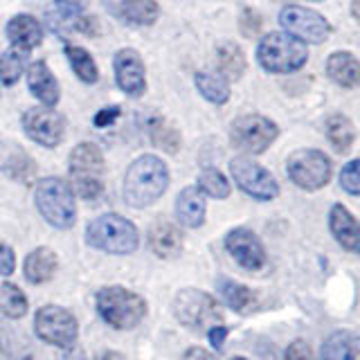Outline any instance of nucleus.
I'll return each instance as SVG.
<instances>
[{
    "label": "nucleus",
    "mask_w": 360,
    "mask_h": 360,
    "mask_svg": "<svg viewBox=\"0 0 360 360\" xmlns=\"http://www.w3.org/2000/svg\"><path fill=\"white\" fill-rule=\"evenodd\" d=\"M169 187V169L158 155H140L124 176V200L131 207H146Z\"/></svg>",
    "instance_id": "1"
},
{
    "label": "nucleus",
    "mask_w": 360,
    "mask_h": 360,
    "mask_svg": "<svg viewBox=\"0 0 360 360\" xmlns=\"http://www.w3.org/2000/svg\"><path fill=\"white\" fill-rule=\"evenodd\" d=\"M257 61L270 75H288L307 65L309 50L304 43L295 41L284 32H270L259 39Z\"/></svg>",
    "instance_id": "2"
},
{
    "label": "nucleus",
    "mask_w": 360,
    "mask_h": 360,
    "mask_svg": "<svg viewBox=\"0 0 360 360\" xmlns=\"http://www.w3.org/2000/svg\"><path fill=\"white\" fill-rule=\"evenodd\" d=\"M86 241L88 245L108 255H131L138 250L140 234L129 219L120 217V214H104L88 223Z\"/></svg>",
    "instance_id": "3"
},
{
    "label": "nucleus",
    "mask_w": 360,
    "mask_h": 360,
    "mask_svg": "<svg viewBox=\"0 0 360 360\" xmlns=\"http://www.w3.org/2000/svg\"><path fill=\"white\" fill-rule=\"evenodd\" d=\"M70 178L72 189L86 200H95L104 191V155L93 142H82L70 151Z\"/></svg>",
    "instance_id": "4"
},
{
    "label": "nucleus",
    "mask_w": 360,
    "mask_h": 360,
    "mask_svg": "<svg viewBox=\"0 0 360 360\" xmlns=\"http://www.w3.org/2000/svg\"><path fill=\"white\" fill-rule=\"evenodd\" d=\"M34 200L43 214V219L59 230H68L75 225L77 205L72 187L63 178H43L34 189Z\"/></svg>",
    "instance_id": "5"
},
{
    "label": "nucleus",
    "mask_w": 360,
    "mask_h": 360,
    "mask_svg": "<svg viewBox=\"0 0 360 360\" xmlns=\"http://www.w3.org/2000/svg\"><path fill=\"white\" fill-rule=\"evenodd\" d=\"M97 311L101 315V320L110 324L112 329L127 331L133 329L135 324H140V320L146 313V302L138 292H133L129 288L108 286L97 292Z\"/></svg>",
    "instance_id": "6"
},
{
    "label": "nucleus",
    "mask_w": 360,
    "mask_h": 360,
    "mask_svg": "<svg viewBox=\"0 0 360 360\" xmlns=\"http://www.w3.org/2000/svg\"><path fill=\"white\" fill-rule=\"evenodd\" d=\"M279 25L284 30V34H288V37L304 45L307 43L320 45L324 41H329L333 32L331 22L320 11L304 5H286L279 11Z\"/></svg>",
    "instance_id": "7"
},
{
    "label": "nucleus",
    "mask_w": 360,
    "mask_h": 360,
    "mask_svg": "<svg viewBox=\"0 0 360 360\" xmlns=\"http://www.w3.org/2000/svg\"><path fill=\"white\" fill-rule=\"evenodd\" d=\"M174 315L180 324H185L187 329H205V326L221 320L219 304L210 292L196 290V288H185L180 290L172 302Z\"/></svg>",
    "instance_id": "8"
},
{
    "label": "nucleus",
    "mask_w": 360,
    "mask_h": 360,
    "mask_svg": "<svg viewBox=\"0 0 360 360\" xmlns=\"http://www.w3.org/2000/svg\"><path fill=\"white\" fill-rule=\"evenodd\" d=\"M279 127L264 115H241L230 127V142L243 153H264L277 140Z\"/></svg>",
    "instance_id": "9"
},
{
    "label": "nucleus",
    "mask_w": 360,
    "mask_h": 360,
    "mask_svg": "<svg viewBox=\"0 0 360 360\" xmlns=\"http://www.w3.org/2000/svg\"><path fill=\"white\" fill-rule=\"evenodd\" d=\"M286 174L300 189L318 191L331 180V160L318 149H300L288 155Z\"/></svg>",
    "instance_id": "10"
},
{
    "label": "nucleus",
    "mask_w": 360,
    "mask_h": 360,
    "mask_svg": "<svg viewBox=\"0 0 360 360\" xmlns=\"http://www.w3.org/2000/svg\"><path fill=\"white\" fill-rule=\"evenodd\" d=\"M34 329H37V335L41 338L43 342L54 345L59 349H65L70 352L77 342L79 335V326L77 320L70 311H65L63 307H43L37 318H34Z\"/></svg>",
    "instance_id": "11"
},
{
    "label": "nucleus",
    "mask_w": 360,
    "mask_h": 360,
    "mask_svg": "<svg viewBox=\"0 0 360 360\" xmlns=\"http://www.w3.org/2000/svg\"><path fill=\"white\" fill-rule=\"evenodd\" d=\"M230 174L236 187L257 200H273L279 194L275 176L248 155H239L230 160Z\"/></svg>",
    "instance_id": "12"
},
{
    "label": "nucleus",
    "mask_w": 360,
    "mask_h": 360,
    "mask_svg": "<svg viewBox=\"0 0 360 360\" xmlns=\"http://www.w3.org/2000/svg\"><path fill=\"white\" fill-rule=\"evenodd\" d=\"M22 131L27 133L32 142L45 146V149H54L65 138V120L61 112L48 106L30 108L22 115Z\"/></svg>",
    "instance_id": "13"
},
{
    "label": "nucleus",
    "mask_w": 360,
    "mask_h": 360,
    "mask_svg": "<svg viewBox=\"0 0 360 360\" xmlns=\"http://www.w3.org/2000/svg\"><path fill=\"white\" fill-rule=\"evenodd\" d=\"M112 72H115V84L124 95L142 97L146 90V70L144 61L138 50L122 48L112 56Z\"/></svg>",
    "instance_id": "14"
},
{
    "label": "nucleus",
    "mask_w": 360,
    "mask_h": 360,
    "mask_svg": "<svg viewBox=\"0 0 360 360\" xmlns=\"http://www.w3.org/2000/svg\"><path fill=\"white\" fill-rule=\"evenodd\" d=\"M225 248L228 252L236 259V264L241 268L250 270H262L266 266V250H264V243L259 241V236L248 230V228H234L228 232L225 236Z\"/></svg>",
    "instance_id": "15"
},
{
    "label": "nucleus",
    "mask_w": 360,
    "mask_h": 360,
    "mask_svg": "<svg viewBox=\"0 0 360 360\" xmlns=\"http://www.w3.org/2000/svg\"><path fill=\"white\" fill-rule=\"evenodd\" d=\"M27 88L43 106L54 108L59 104V97H61L59 82H56V77L52 75V70L45 61H37L27 65Z\"/></svg>",
    "instance_id": "16"
},
{
    "label": "nucleus",
    "mask_w": 360,
    "mask_h": 360,
    "mask_svg": "<svg viewBox=\"0 0 360 360\" xmlns=\"http://www.w3.org/2000/svg\"><path fill=\"white\" fill-rule=\"evenodd\" d=\"M5 34L14 48H22V50L37 48V45H41V41H43V27L32 14L11 16L5 27Z\"/></svg>",
    "instance_id": "17"
},
{
    "label": "nucleus",
    "mask_w": 360,
    "mask_h": 360,
    "mask_svg": "<svg viewBox=\"0 0 360 360\" xmlns=\"http://www.w3.org/2000/svg\"><path fill=\"white\" fill-rule=\"evenodd\" d=\"M329 228L331 234L335 236V241L340 243L345 250L349 252H358L360 250V230L356 219L349 214V210L340 202H335L329 212Z\"/></svg>",
    "instance_id": "18"
},
{
    "label": "nucleus",
    "mask_w": 360,
    "mask_h": 360,
    "mask_svg": "<svg viewBox=\"0 0 360 360\" xmlns=\"http://www.w3.org/2000/svg\"><path fill=\"white\" fill-rule=\"evenodd\" d=\"M205 212H207V202L205 194L194 185V187H185L176 198V219L180 225H187V228H200L202 221H205Z\"/></svg>",
    "instance_id": "19"
},
{
    "label": "nucleus",
    "mask_w": 360,
    "mask_h": 360,
    "mask_svg": "<svg viewBox=\"0 0 360 360\" xmlns=\"http://www.w3.org/2000/svg\"><path fill=\"white\" fill-rule=\"evenodd\" d=\"M149 245L158 257L174 259L183 252V234L180 228L169 221H155L149 230Z\"/></svg>",
    "instance_id": "20"
},
{
    "label": "nucleus",
    "mask_w": 360,
    "mask_h": 360,
    "mask_svg": "<svg viewBox=\"0 0 360 360\" xmlns=\"http://www.w3.org/2000/svg\"><path fill=\"white\" fill-rule=\"evenodd\" d=\"M115 14L127 25L151 27L160 16V5L158 0H117Z\"/></svg>",
    "instance_id": "21"
},
{
    "label": "nucleus",
    "mask_w": 360,
    "mask_h": 360,
    "mask_svg": "<svg viewBox=\"0 0 360 360\" xmlns=\"http://www.w3.org/2000/svg\"><path fill=\"white\" fill-rule=\"evenodd\" d=\"M326 75L333 84L340 88H356L360 82V65L358 59L347 50L331 52L326 59Z\"/></svg>",
    "instance_id": "22"
},
{
    "label": "nucleus",
    "mask_w": 360,
    "mask_h": 360,
    "mask_svg": "<svg viewBox=\"0 0 360 360\" xmlns=\"http://www.w3.org/2000/svg\"><path fill=\"white\" fill-rule=\"evenodd\" d=\"M217 65H219V75L223 79H228V82H236V79H241L245 68H248V61H245V54L243 50L236 45L234 41H223L217 45Z\"/></svg>",
    "instance_id": "23"
},
{
    "label": "nucleus",
    "mask_w": 360,
    "mask_h": 360,
    "mask_svg": "<svg viewBox=\"0 0 360 360\" xmlns=\"http://www.w3.org/2000/svg\"><path fill=\"white\" fill-rule=\"evenodd\" d=\"M56 270V255L50 248H37L32 250L25 259V266H22V273L30 284H43V281L52 279Z\"/></svg>",
    "instance_id": "24"
},
{
    "label": "nucleus",
    "mask_w": 360,
    "mask_h": 360,
    "mask_svg": "<svg viewBox=\"0 0 360 360\" xmlns=\"http://www.w3.org/2000/svg\"><path fill=\"white\" fill-rule=\"evenodd\" d=\"M324 133H326V140L331 142V146L338 153H347L354 146V142H356V127H354V122L349 120L347 115H340V112H335V115L326 117Z\"/></svg>",
    "instance_id": "25"
},
{
    "label": "nucleus",
    "mask_w": 360,
    "mask_h": 360,
    "mask_svg": "<svg viewBox=\"0 0 360 360\" xmlns=\"http://www.w3.org/2000/svg\"><path fill=\"white\" fill-rule=\"evenodd\" d=\"M194 84L198 88V93L205 97L210 104H217V106H223L232 95L228 79H223L219 72H212V70L196 72L194 75Z\"/></svg>",
    "instance_id": "26"
},
{
    "label": "nucleus",
    "mask_w": 360,
    "mask_h": 360,
    "mask_svg": "<svg viewBox=\"0 0 360 360\" xmlns=\"http://www.w3.org/2000/svg\"><path fill=\"white\" fill-rule=\"evenodd\" d=\"M358 338L352 331H335L322 345V360H356Z\"/></svg>",
    "instance_id": "27"
},
{
    "label": "nucleus",
    "mask_w": 360,
    "mask_h": 360,
    "mask_svg": "<svg viewBox=\"0 0 360 360\" xmlns=\"http://www.w3.org/2000/svg\"><path fill=\"white\" fill-rule=\"evenodd\" d=\"M27 63H30V50L9 45V48L0 54V84L14 86L20 79V75L27 70Z\"/></svg>",
    "instance_id": "28"
},
{
    "label": "nucleus",
    "mask_w": 360,
    "mask_h": 360,
    "mask_svg": "<svg viewBox=\"0 0 360 360\" xmlns=\"http://www.w3.org/2000/svg\"><path fill=\"white\" fill-rule=\"evenodd\" d=\"M65 59L70 63L72 72L82 79L84 84H97L99 82V68L86 48L82 45H65Z\"/></svg>",
    "instance_id": "29"
},
{
    "label": "nucleus",
    "mask_w": 360,
    "mask_h": 360,
    "mask_svg": "<svg viewBox=\"0 0 360 360\" xmlns=\"http://www.w3.org/2000/svg\"><path fill=\"white\" fill-rule=\"evenodd\" d=\"M219 292H221L223 302L234 311H245L252 304V290L243 284H239V281H234V279L221 277L219 279Z\"/></svg>",
    "instance_id": "30"
},
{
    "label": "nucleus",
    "mask_w": 360,
    "mask_h": 360,
    "mask_svg": "<svg viewBox=\"0 0 360 360\" xmlns=\"http://www.w3.org/2000/svg\"><path fill=\"white\" fill-rule=\"evenodd\" d=\"M0 311L11 320H18L27 313V297L16 284L0 286Z\"/></svg>",
    "instance_id": "31"
},
{
    "label": "nucleus",
    "mask_w": 360,
    "mask_h": 360,
    "mask_svg": "<svg viewBox=\"0 0 360 360\" xmlns=\"http://www.w3.org/2000/svg\"><path fill=\"white\" fill-rule=\"evenodd\" d=\"M202 194H207L212 198H228L230 196V183L219 169L205 167L198 176V185H196Z\"/></svg>",
    "instance_id": "32"
},
{
    "label": "nucleus",
    "mask_w": 360,
    "mask_h": 360,
    "mask_svg": "<svg viewBox=\"0 0 360 360\" xmlns=\"http://www.w3.org/2000/svg\"><path fill=\"white\" fill-rule=\"evenodd\" d=\"M151 140L155 146L169 151V153H176L178 146H180V135L174 127H169L162 120H158L151 124Z\"/></svg>",
    "instance_id": "33"
},
{
    "label": "nucleus",
    "mask_w": 360,
    "mask_h": 360,
    "mask_svg": "<svg viewBox=\"0 0 360 360\" xmlns=\"http://www.w3.org/2000/svg\"><path fill=\"white\" fill-rule=\"evenodd\" d=\"M340 185L347 194L358 196L360 194V160H352L342 167L340 172Z\"/></svg>",
    "instance_id": "34"
},
{
    "label": "nucleus",
    "mask_w": 360,
    "mask_h": 360,
    "mask_svg": "<svg viewBox=\"0 0 360 360\" xmlns=\"http://www.w3.org/2000/svg\"><path fill=\"white\" fill-rule=\"evenodd\" d=\"M86 3H88V0H54V5H56V9H59V14H61L63 20L82 16Z\"/></svg>",
    "instance_id": "35"
},
{
    "label": "nucleus",
    "mask_w": 360,
    "mask_h": 360,
    "mask_svg": "<svg viewBox=\"0 0 360 360\" xmlns=\"http://www.w3.org/2000/svg\"><path fill=\"white\" fill-rule=\"evenodd\" d=\"M286 360H318L313 356L311 347L304 340H295L286 347Z\"/></svg>",
    "instance_id": "36"
},
{
    "label": "nucleus",
    "mask_w": 360,
    "mask_h": 360,
    "mask_svg": "<svg viewBox=\"0 0 360 360\" xmlns=\"http://www.w3.org/2000/svg\"><path fill=\"white\" fill-rule=\"evenodd\" d=\"M14 268H16V257H14V250L0 241V275H14Z\"/></svg>",
    "instance_id": "37"
},
{
    "label": "nucleus",
    "mask_w": 360,
    "mask_h": 360,
    "mask_svg": "<svg viewBox=\"0 0 360 360\" xmlns=\"http://www.w3.org/2000/svg\"><path fill=\"white\" fill-rule=\"evenodd\" d=\"M120 117V106H108V108H101L97 115H95V127L97 129H106L110 127L112 122H115Z\"/></svg>",
    "instance_id": "38"
},
{
    "label": "nucleus",
    "mask_w": 360,
    "mask_h": 360,
    "mask_svg": "<svg viewBox=\"0 0 360 360\" xmlns=\"http://www.w3.org/2000/svg\"><path fill=\"white\" fill-rule=\"evenodd\" d=\"M225 338H228V329L225 326H212V331H210V342H212V347H217V349H221L223 347V342H225Z\"/></svg>",
    "instance_id": "39"
},
{
    "label": "nucleus",
    "mask_w": 360,
    "mask_h": 360,
    "mask_svg": "<svg viewBox=\"0 0 360 360\" xmlns=\"http://www.w3.org/2000/svg\"><path fill=\"white\" fill-rule=\"evenodd\" d=\"M183 360H217L210 352H205V349H200V347H189Z\"/></svg>",
    "instance_id": "40"
},
{
    "label": "nucleus",
    "mask_w": 360,
    "mask_h": 360,
    "mask_svg": "<svg viewBox=\"0 0 360 360\" xmlns=\"http://www.w3.org/2000/svg\"><path fill=\"white\" fill-rule=\"evenodd\" d=\"M59 360H86V356H84L82 352H68V354H63Z\"/></svg>",
    "instance_id": "41"
},
{
    "label": "nucleus",
    "mask_w": 360,
    "mask_h": 360,
    "mask_svg": "<svg viewBox=\"0 0 360 360\" xmlns=\"http://www.w3.org/2000/svg\"><path fill=\"white\" fill-rule=\"evenodd\" d=\"M99 360H127L122 354H117V352H106V354H101L99 356Z\"/></svg>",
    "instance_id": "42"
},
{
    "label": "nucleus",
    "mask_w": 360,
    "mask_h": 360,
    "mask_svg": "<svg viewBox=\"0 0 360 360\" xmlns=\"http://www.w3.org/2000/svg\"><path fill=\"white\" fill-rule=\"evenodd\" d=\"M232 360H245V358H232Z\"/></svg>",
    "instance_id": "43"
},
{
    "label": "nucleus",
    "mask_w": 360,
    "mask_h": 360,
    "mask_svg": "<svg viewBox=\"0 0 360 360\" xmlns=\"http://www.w3.org/2000/svg\"><path fill=\"white\" fill-rule=\"evenodd\" d=\"M313 3H322V0H313Z\"/></svg>",
    "instance_id": "44"
}]
</instances>
